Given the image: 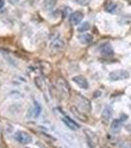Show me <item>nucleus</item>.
<instances>
[{
    "mask_svg": "<svg viewBox=\"0 0 131 148\" xmlns=\"http://www.w3.org/2000/svg\"><path fill=\"white\" fill-rule=\"evenodd\" d=\"M130 74L126 70H115L109 73L108 77L111 81H117V80H124L129 78Z\"/></svg>",
    "mask_w": 131,
    "mask_h": 148,
    "instance_id": "nucleus-1",
    "label": "nucleus"
},
{
    "mask_svg": "<svg viewBox=\"0 0 131 148\" xmlns=\"http://www.w3.org/2000/svg\"><path fill=\"white\" fill-rule=\"evenodd\" d=\"M64 42L59 38H56L50 42V49L52 52H59L63 49Z\"/></svg>",
    "mask_w": 131,
    "mask_h": 148,
    "instance_id": "nucleus-2",
    "label": "nucleus"
},
{
    "mask_svg": "<svg viewBox=\"0 0 131 148\" xmlns=\"http://www.w3.org/2000/svg\"><path fill=\"white\" fill-rule=\"evenodd\" d=\"M16 140L18 142H20L21 144H28L32 141V136H31L29 133L27 132H24V131H20L16 134Z\"/></svg>",
    "mask_w": 131,
    "mask_h": 148,
    "instance_id": "nucleus-3",
    "label": "nucleus"
},
{
    "mask_svg": "<svg viewBox=\"0 0 131 148\" xmlns=\"http://www.w3.org/2000/svg\"><path fill=\"white\" fill-rule=\"evenodd\" d=\"M83 18H84V15L81 11H75L73 12L72 14L70 15V18H69V21L72 25L77 26L82 22Z\"/></svg>",
    "mask_w": 131,
    "mask_h": 148,
    "instance_id": "nucleus-4",
    "label": "nucleus"
},
{
    "mask_svg": "<svg viewBox=\"0 0 131 148\" xmlns=\"http://www.w3.org/2000/svg\"><path fill=\"white\" fill-rule=\"evenodd\" d=\"M56 85H57L58 89L60 90V92L62 93V94H65V95H68L69 94L68 84H67V82H66V81L64 80V78L59 77L58 79H57V81H56Z\"/></svg>",
    "mask_w": 131,
    "mask_h": 148,
    "instance_id": "nucleus-5",
    "label": "nucleus"
},
{
    "mask_svg": "<svg viewBox=\"0 0 131 148\" xmlns=\"http://www.w3.org/2000/svg\"><path fill=\"white\" fill-rule=\"evenodd\" d=\"M100 52L104 57H111L113 56V49L109 44H104L100 49Z\"/></svg>",
    "mask_w": 131,
    "mask_h": 148,
    "instance_id": "nucleus-6",
    "label": "nucleus"
},
{
    "mask_svg": "<svg viewBox=\"0 0 131 148\" xmlns=\"http://www.w3.org/2000/svg\"><path fill=\"white\" fill-rule=\"evenodd\" d=\"M73 81L80 88H82V89H88L89 88V83H88L87 79H86L84 76H81V75L75 76V77H73Z\"/></svg>",
    "mask_w": 131,
    "mask_h": 148,
    "instance_id": "nucleus-7",
    "label": "nucleus"
},
{
    "mask_svg": "<svg viewBox=\"0 0 131 148\" xmlns=\"http://www.w3.org/2000/svg\"><path fill=\"white\" fill-rule=\"evenodd\" d=\"M111 116H113V110L109 106H106V108L104 109L103 113H102V121L104 123H108V121L111 120Z\"/></svg>",
    "mask_w": 131,
    "mask_h": 148,
    "instance_id": "nucleus-8",
    "label": "nucleus"
},
{
    "mask_svg": "<svg viewBox=\"0 0 131 148\" xmlns=\"http://www.w3.org/2000/svg\"><path fill=\"white\" fill-rule=\"evenodd\" d=\"M62 121H63V123H65L66 125H67V127H69L70 130H77L78 128H79V125H77V123H76L74 121H72L71 119L67 118V116H63Z\"/></svg>",
    "mask_w": 131,
    "mask_h": 148,
    "instance_id": "nucleus-9",
    "label": "nucleus"
},
{
    "mask_svg": "<svg viewBox=\"0 0 131 148\" xmlns=\"http://www.w3.org/2000/svg\"><path fill=\"white\" fill-rule=\"evenodd\" d=\"M56 3H57V0H44L42 5H44V8L46 9V10L49 11L54 8Z\"/></svg>",
    "mask_w": 131,
    "mask_h": 148,
    "instance_id": "nucleus-10",
    "label": "nucleus"
},
{
    "mask_svg": "<svg viewBox=\"0 0 131 148\" xmlns=\"http://www.w3.org/2000/svg\"><path fill=\"white\" fill-rule=\"evenodd\" d=\"M79 40L82 42V44L88 45L93 40V37L90 34H83V35L79 36Z\"/></svg>",
    "mask_w": 131,
    "mask_h": 148,
    "instance_id": "nucleus-11",
    "label": "nucleus"
},
{
    "mask_svg": "<svg viewBox=\"0 0 131 148\" xmlns=\"http://www.w3.org/2000/svg\"><path fill=\"white\" fill-rule=\"evenodd\" d=\"M120 127H121V121L120 120H115L113 121V123H111V130L114 131H117L120 130Z\"/></svg>",
    "mask_w": 131,
    "mask_h": 148,
    "instance_id": "nucleus-12",
    "label": "nucleus"
},
{
    "mask_svg": "<svg viewBox=\"0 0 131 148\" xmlns=\"http://www.w3.org/2000/svg\"><path fill=\"white\" fill-rule=\"evenodd\" d=\"M34 106H35V109H34V116H35V118H38V116H39L40 114V112H42V107H40V105L38 102H35Z\"/></svg>",
    "mask_w": 131,
    "mask_h": 148,
    "instance_id": "nucleus-13",
    "label": "nucleus"
},
{
    "mask_svg": "<svg viewBox=\"0 0 131 148\" xmlns=\"http://www.w3.org/2000/svg\"><path fill=\"white\" fill-rule=\"evenodd\" d=\"M91 28V26H90V24L88 22H85L83 24H81V25L78 27V32L80 33H83V32H86V31H88L89 29Z\"/></svg>",
    "mask_w": 131,
    "mask_h": 148,
    "instance_id": "nucleus-14",
    "label": "nucleus"
},
{
    "mask_svg": "<svg viewBox=\"0 0 131 148\" xmlns=\"http://www.w3.org/2000/svg\"><path fill=\"white\" fill-rule=\"evenodd\" d=\"M116 8H117V5H116L115 3L111 2V3H108V5L106 6V11L109 12V13H113V12L116 10Z\"/></svg>",
    "mask_w": 131,
    "mask_h": 148,
    "instance_id": "nucleus-15",
    "label": "nucleus"
},
{
    "mask_svg": "<svg viewBox=\"0 0 131 148\" xmlns=\"http://www.w3.org/2000/svg\"><path fill=\"white\" fill-rule=\"evenodd\" d=\"M72 1L75 2V3H77V4H79V5L86 6V5H88L92 0H72Z\"/></svg>",
    "mask_w": 131,
    "mask_h": 148,
    "instance_id": "nucleus-16",
    "label": "nucleus"
},
{
    "mask_svg": "<svg viewBox=\"0 0 131 148\" xmlns=\"http://www.w3.org/2000/svg\"><path fill=\"white\" fill-rule=\"evenodd\" d=\"M9 2H10L11 4H14V5H15V4H17L19 2V0H9Z\"/></svg>",
    "mask_w": 131,
    "mask_h": 148,
    "instance_id": "nucleus-17",
    "label": "nucleus"
},
{
    "mask_svg": "<svg viewBox=\"0 0 131 148\" xmlns=\"http://www.w3.org/2000/svg\"><path fill=\"white\" fill-rule=\"evenodd\" d=\"M4 4H5V1H4V0H0V9L3 8Z\"/></svg>",
    "mask_w": 131,
    "mask_h": 148,
    "instance_id": "nucleus-18",
    "label": "nucleus"
},
{
    "mask_svg": "<svg viewBox=\"0 0 131 148\" xmlns=\"http://www.w3.org/2000/svg\"><path fill=\"white\" fill-rule=\"evenodd\" d=\"M121 148H130V147H129V145H127V144H124V145H123V146L121 147Z\"/></svg>",
    "mask_w": 131,
    "mask_h": 148,
    "instance_id": "nucleus-19",
    "label": "nucleus"
}]
</instances>
